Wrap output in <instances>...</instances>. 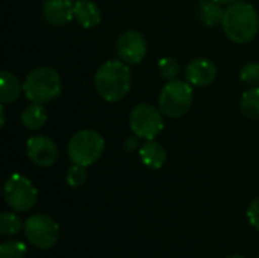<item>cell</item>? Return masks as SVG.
<instances>
[{
	"mask_svg": "<svg viewBox=\"0 0 259 258\" xmlns=\"http://www.w3.org/2000/svg\"><path fill=\"white\" fill-rule=\"evenodd\" d=\"M222 26L231 41L246 44L258 35L259 15L250 3L234 2L225 9Z\"/></svg>",
	"mask_w": 259,
	"mask_h": 258,
	"instance_id": "1",
	"label": "cell"
},
{
	"mask_svg": "<svg viewBox=\"0 0 259 258\" xmlns=\"http://www.w3.org/2000/svg\"><path fill=\"white\" fill-rule=\"evenodd\" d=\"M94 85L99 96L106 102H120L131 90V70L121 59L103 62L94 76Z\"/></svg>",
	"mask_w": 259,
	"mask_h": 258,
	"instance_id": "2",
	"label": "cell"
},
{
	"mask_svg": "<svg viewBox=\"0 0 259 258\" xmlns=\"http://www.w3.org/2000/svg\"><path fill=\"white\" fill-rule=\"evenodd\" d=\"M62 81L59 73L52 67H38L32 70L23 84L24 96L30 102L46 103L61 94Z\"/></svg>",
	"mask_w": 259,
	"mask_h": 258,
	"instance_id": "3",
	"label": "cell"
},
{
	"mask_svg": "<svg viewBox=\"0 0 259 258\" xmlns=\"http://www.w3.org/2000/svg\"><path fill=\"white\" fill-rule=\"evenodd\" d=\"M193 105V85L187 81H168L158 97V108L165 117L179 119L185 116Z\"/></svg>",
	"mask_w": 259,
	"mask_h": 258,
	"instance_id": "4",
	"label": "cell"
},
{
	"mask_svg": "<svg viewBox=\"0 0 259 258\" xmlns=\"http://www.w3.org/2000/svg\"><path fill=\"white\" fill-rule=\"evenodd\" d=\"M105 151V138L94 129H82L76 132L67 146V154L71 163L80 166L94 164Z\"/></svg>",
	"mask_w": 259,
	"mask_h": 258,
	"instance_id": "5",
	"label": "cell"
},
{
	"mask_svg": "<svg viewBox=\"0 0 259 258\" xmlns=\"http://www.w3.org/2000/svg\"><path fill=\"white\" fill-rule=\"evenodd\" d=\"M3 196L6 204L14 211L23 213L35 207L38 201V190L24 175L12 173L3 186Z\"/></svg>",
	"mask_w": 259,
	"mask_h": 258,
	"instance_id": "6",
	"label": "cell"
},
{
	"mask_svg": "<svg viewBox=\"0 0 259 258\" xmlns=\"http://www.w3.org/2000/svg\"><path fill=\"white\" fill-rule=\"evenodd\" d=\"M159 108L150 103L137 105L129 116V126L134 135L149 141L155 140L164 129V119Z\"/></svg>",
	"mask_w": 259,
	"mask_h": 258,
	"instance_id": "7",
	"label": "cell"
},
{
	"mask_svg": "<svg viewBox=\"0 0 259 258\" xmlns=\"http://www.w3.org/2000/svg\"><path fill=\"white\" fill-rule=\"evenodd\" d=\"M24 234L35 248L50 249L58 243L59 225L47 214H32L24 222Z\"/></svg>",
	"mask_w": 259,
	"mask_h": 258,
	"instance_id": "8",
	"label": "cell"
},
{
	"mask_svg": "<svg viewBox=\"0 0 259 258\" xmlns=\"http://www.w3.org/2000/svg\"><path fill=\"white\" fill-rule=\"evenodd\" d=\"M117 53L126 64H140L147 55V41L144 35L134 29L123 32L117 41Z\"/></svg>",
	"mask_w": 259,
	"mask_h": 258,
	"instance_id": "9",
	"label": "cell"
},
{
	"mask_svg": "<svg viewBox=\"0 0 259 258\" xmlns=\"http://www.w3.org/2000/svg\"><path fill=\"white\" fill-rule=\"evenodd\" d=\"M29 160L39 167H50L56 163L59 151L56 143L47 135H32L26 143Z\"/></svg>",
	"mask_w": 259,
	"mask_h": 258,
	"instance_id": "10",
	"label": "cell"
},
{
	"mask_svg": "<svg viewBox=\"0 0 259 258\" xmlns=\"http://www.w3.org/2000/svg\"><path fill=\"white\" fill-rule=\"evenodd\" d=\"M217 78V67L211 59L197 58L185 67V79L193 87H208Z\"/></svg>",
	"mask_w": 259,
	"mask_h": 258,
	"instance_id": "11",
	"label": "cell"
},
{
	"mask_svg": "<svg viewBox=\"0 0 259 258\" xmlns=\"http://www.w3.org/2000/svg\"><path fill=\"white\" fill-rule=\"evenodd\" d=\"M42 17L52 26H65L74 18L73 0H44Z\"/></svg>",
	"mask_w": 259,
	"mask_h": 258,
	"instance_id": "12",
	"label": "cell"
},
{
	"mask_svg": "<svg viewBox=\"0 0 259 258\" xmlns=\"http://www.w3.org/2000/svg\"><path fill=\"white\" fill-rule=\"evenodd\" d=\"M74 18L82 27L93 29L100 24L102 12L93 0H74Z\"/></svg>",
	"mask_w": 259,
	"mask_h": 258,
	"instance_id": "13",
	"label": "cell"
},
{
	"mask_svg": "<svg viewBox=\"0 0 259 258\" xmlns=\"http://www.w3.org/2000/svg\"><path fill=\"white\" fill-rule=\"evenodd\" d=\"M140 158L146 167L158 170L167 161V151L161 143L155 140H149L140 148Z\"/></svg>",
	"mask_w": 259,
	"mask_h": 258,
	"instance_id": "14",
	"label": "cell"
},
{
	"mask_svg": "<svg viewBox=\"0 0 259 258\" xmlns=\"http://www.w3.org/2000/svg\"><path fill=\"white\" fill-rule=\"evenodd\" d=\"M21 90H23V85L14 73H11L8 70H3L0 73V102H2V105L15 102L20 97Z\"/></svg>",
	"mask_w": 259,
	"mask_h": 258,
	"instance_id": "15",
	"label": "cell"
},
{
	"mask_svg": "<svg viewBox=\"0 0 259 258\" xmlns=\"http://www.w3.org/2000/svg\"><path fill=\"white\" fill-rule=\"evenodd\" d=\"M46 122H47V111L42 103L32 102L21 113V123L30 131L41 129L46 125Z\"/></svg>",
	"mask_w": 259,
	"mask_h": 258,
	"instance_id": "16",
	"label": "cell"
},
{
	"mask_svg": "<svg viewBox=\"0 0 259 258\" xmlns=\"http://www.w3.org/2000/svg\"><path fill=\"white\" fill-rule=\"evenodd\" d=\"M223 14H225V11L222 9V5L217 3L215 0H200L199 2L197 15L200 18V21L203 24H206L208 27H212L217 23H220L223 20Z\"/></svg>",
	"mask_w": 259,
	"mask_h": 258,
	"instance_id": "17",
	"label": "cell"
},
{
	"mask_svg": "<svg viewBox=\"0 0 259 258\" xmlns=\"http://www.w3.org/2000/svg\"><path fill=\"white\" fill-rule=\"evenodd\" d=\"M240 106L247 119H259V87L249 88L243 93Z\"/></svg>",
	"mask_w": 259,
	"mask_h": 258,
	"instance_id": "18",
	"label": "cell"
},
{
	"mask_svg": "<svg viewBox=\"0 0 259 258\" xmlns=\"http://www.w3.org/2000/svg\"><path fill=\"white\" fill-rule=\"evenodd\" d=\"M23 228V222L21 219L9 211H3L0 214V234L5 237H11L15 236L21 231Z\"/></svg>",
	"mask_w": 259,
	"mask_h": 258,
	"instance_id": "19",
	"label": "cell"
},
{
	"mask_svg": "<svg viewBox=\"0 0 259 258\" xmlns=\"http://www.w3.org/2000/svg\"><path fill=\"white\" fill-rule=\"evenodd\" d=\"M27 248L20 240H6L0 245V258H24Z\"/></svg>",
	"mask_w": 259,
	"mask_h": 258,
	"instance_id": "20",
	"label": "cell"
},
{
	"mask_svg": "<svg viewBox=\"0 0 259 258\" xmlns=\"http://www.w3.org/2000/svg\"><path fill=\"white\" fill-rule=\"evenodd\" d=\"M158 67H159L161 75L167 81L176 79L178 75H179V71H181V65H179L178 59L173 58V56H164V58H161L159 62H158Z\"/></svg>",
	"mask_w": 259,
	"mask_h": 258,
	"instance_id": "21",
	"label": "cell"
},
{
	"mask_svg": "<svg viewBox=\"0 0 259 258\" xmlns=\"http://www.w3.org/2000/svg\"><path fill=\"white\" fill-rule=\"evenodd\" d=\"M65 181L70 187H80L87 181V167L73 163L65 173Z\"/></svg>",
	"mask_w": 259,
	"mask_h": 258,
	"instance_id": "22",
	"label": "cell"
},
{
	"mask_svg": "<svg viewBox=\"0 0 259 258\" xmlns=\"http://www.w3.org/2000/svg\"><path fill=\"white\" fill-rule=\"evenodd\" d=\"M240 79L241 82H244L246 85L250 87H256L259 85V64L258 62H249L241 68L240 73Z\"/></svg>",
	"mask_w": 259,
	"mask_h": 258,
	"instance_id": "23",
	"label": "cell"
},
{
	"mask_svg": "<svg viewBox=\"0 0 259 258\" xmlns=\"http://www.w3.org/2000/svg\"><path fill=\"white\" fill-rule=\"evenodd\" d=\"M247 219H249L250 225L259 231V196L250 202V205L247 208Z\"/></svg>",
	"mask_w": 259,
	"mask_h": 258,
	"instance_id": "24",
	"label": "cell"
},
{
	"mask_svg": "<svg viewBox=\"0 0 259 258\" xmlns=\"http://www.w3.org/2000/svg\"><path fill=\"white\" fill-rule=\"evenodd\" d=\"M138 138H140V137H137V135H135V137H129V138L126 140V144H124V146H126V151H129V152L134 151V149L138 146Z\"/></svg>",
	"mask_w": 259,
	"mask_h": 258,
	"instance_id": "25",
	"label": "cell"
},
{
	"mask_svg": "<svg viewBox=\"0 0 259 258\" xmlns=\"http://www.w3.org/2000/svg\"><path fill=\"white\" fill-rule=\"evenodd\" d=\"M217 3H220V5H229V3H234V2H237V0H215Z\"/></svg>",
	"mask_w": 259,
	"mask_h": 258,
	"instance_id": "26",
	"label": "cell"
},
{
	"mask_svg": "<svg viewBox=\"0 0 259 258\" xmlns=\"http://www.w3.org/2000/svg\"><path fill=\"white\" fill-rule=\"evenodd\" d=\"M229 258H246V257H243V255H238V254H237V255H231Z\"/></svg>",
	"mask_w": 259,
	"mask_h": 258,
	"instance_id": "27",
	"label": "cell"
},
{
	"mask_svg": "<svg viewBox=\"0 0 259 258\" xmlns=\"http://www.w3.org/2000/svg\"><path fill=\"white\" fill-rule=\"evenodd\" d=\"M258 258H259V254H258Z\"/></svg>",
	"mask_w": 259,
	"mask_h": 258,
	"instance_id": "28",
	"label": "cell"
}]
</instances>
